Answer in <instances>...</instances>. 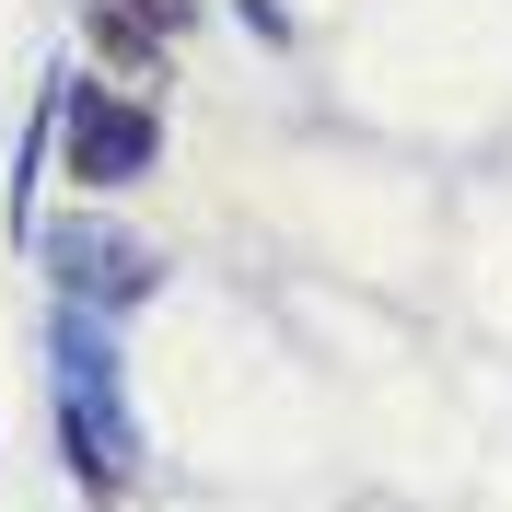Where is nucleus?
Returning a JSON list of instances; mask_svg holds the SVG:
<instances>
[{
  "mask_svg": "<svg viewBox=\"0 0 512 512\" xmlns=\"http://www.w3.org/2000/svg\"><path fill=\"white\" fill-rule=\"evenodd\" d=\"M70 152H82V175H140L152 117H128V105H82V117H70Z\"/></svg>",
  "mask_w": 512,
  "mask_h": 512,
  "instance_id": "obj_1",
  "label": "nucleus"
},
{
  "mask_svg": "<svg viewBox=\"0 0 512 512\" xmlns=\"http://www.w3.org/2000/svg\"><path fill=\"white\" fill-rule=\"evenodd\" d=\"M140 12H163V0H140Z\"/></svg>",
  "mask_w": 512,
  "mask_h": 512,
  "instance_id": "obj_2",
  "label": "nucleus"
}]
</instances>
